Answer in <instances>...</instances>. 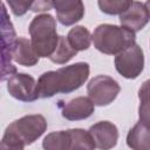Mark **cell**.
Returning <instances> with one entry per match:
<instances>
[{
    "mask_svg": "<svg viewBox=\"0 0 150 150\" xmlns=\"http://www.w3.org/2000/svg\"><path fill=\"white\" fill-rule=\"evenodd\" d=\"M7 90L9 95L22 102H33L40 97L38 82L26 73H15L7 81Z\"/></svg>",
    "mask_w": 150,
    "mask_h": 150,
    "instance_id": "52a82bcc",
    "label": "cell"
},
{
    "mask_svg": "<svg viewBox=\"0 0 150 150\" xmlns=\"http://www.w3.org/2000/svg\"><path fill=\"white\" fill-rule=\"evenodd\" d=\"M70 137L69 150H95L96 145L89 131L80 128L68 129Z\"/></svg>",
    "mask_w": 150,
    "mask_h": 150,
    "instance_id": "9a60e30c",
    "label": "cell"
},
{
    "mask_svg": "<svg viewBox=\"0 0 150 150\" xmlns=\"http://www.w3.org/2000/svg\"><path fill=\"white\" fill-rule=\"evenodd\" d=\"M59 22L63 26H71L84 15V5L81 0H56L53 1Z\"/></svg>",
    "mask_w": 150,
    "mask_h": 150,
    "instance_id": "30bf717a",
    "label": "cell"
},
{
    "mask_svg": "<svg viewBox=\"0 0 150 150\" xmlns=\"http://www.w3.org/2000/svg\"><path fill=\"white\" fill-rule=\"evenodd\" d=\"M53 8V1H33L30 11L33 12H45Z\"/></svg>",
    "mask_w": 150,
    "mask_h": 150,
    "instance_id": "7402d4cb",
    "label": "cell"
},
{
    "mask_svg": "<svg viewBox=\"0 0 150 150\" xmlns=\"http://www.w3.org/2000/svg\"><path fill=\"white\" fill-rule=\"evenodd\" d=\"M70 137L68 130H59L48 134L42 141L43 150H69Z\"/></svg>",
    "mask_w": 150,
    "mask_h": 150,
    "instance_id": "2e32d148",
    "label": "cell"
},
{
    "mask_svg": "<svg viewBox=\"0 0 150 150\" xmlns=\"http://www.w3.org/2000/svg\"><path fill=\"white\" fill-rule=\"evenodd\" d=\"M100 150L112 149L118 141V129L109 121H101L93 124L88 130Z\"/></svg>",
    "mask_w": 150,
    "mask_h": 150,
    "instance_id": "ba28073f",
    "label": "cell"
},
{
    "mask_svg": "<svg viewBox=\"0 0 150 150\" xmlns=\"http://www.w3.org/2000/svg\"><path fill=\"white\" fill-rule=\"evenodd\" d=\"M132 1L130 0H98L97 5L100 9L109 15H116L124 13Z\"/></svg>",
    "mask_w": 150,
    "mask_h": 150,
    "instance_id": "ffe728a7",
    "label": "cell"
},
{
    "mask_svg": "<svg viewBox=\"0 0 150 150\" xmlns=\"http://www.w3.org/2000/svg\"><path fill=\"white\" fill-rule=\"evenodd\" d=\"M89 64L76 62L57 70L46 71L38 80V89L41 98L53 97L55 94H69L77 90L89 77Z\"/></svg>",
    "mask_w": 150,
    "mask_h": 150,
    "instance_id": "6da1fadb",
    "label": "cell"
},
{
    "mask_svg": "<svg viewBox=\"0 0 150 150\" xmlns=\"http://www.w3.org/2000/svg\"><path fill=\"white\" fill-rule=\"evenodd\" d=\"M30 43L39 57H50L59 43L56 20L48 13L33 18L28 27Z\"/></svg>",
    "mask_w": 150,
    "mask_h": 150,
    "instance_id": "7a4b0ae2",
    "label": "cell"
},
{
    "mask_svg": "<svg viewBox=\"0 0 150 150\" xmlns=\"http://www.w3.org/2000/svg\"><path fill=\"white\" fill-rule=\"evenodd\" d=\"M8 127L12 128L23 139L26 145H30L47 130V121L40 114L26 115L19 120L13 121Z\"/></svg>",
    "mask_w": 150,
    "mask_h": 150,
    "instance_id": "8992f818",
    "label": "cell"
},
{
    "mask_svg": "<svg viewBox=\"0 0 150 150\" xmlns=\"http://www.w3.org/2000/svg\"><path fill=\"white\" fill-rule=\"evenodd\" d=\"M26 143L23 139L9 127L5 129L1 143H0V150H23Z\"/></svg>",
    "mask_w": 150,
    "mask_h": 150,
    "instance_id": "d6986e66",
    "label": "cell"
},
{
    "mask_svg": "<svg viewBox=\"0 0 150 150\" xmlns=\"http://www.w3.org/2000/svg\"><path fill=\"white\" fill-rule=\"evenodd\" d=\"M12 59L21 66L32 67L39 62L40 57L34 52L30 41L23 36H19L16 38L12 49Z\"/></svg>",
    "mask_w": 150,
    "mask_h": 150,
    "instance_id": "7c38bea8",
    "label": "cell"
},
{
    "mask_svg": "<svg viewBox=\"0 0 150 150\" xmlns=\"http://www.w3.org/2000/svg\"><path fill=\"white\" fill-rule=\"evenodd\" d=\"M67 40L70 43V46L77 50H87L90 47V43L93 41V35L84 26H75L73 27L67 35Z\"/></svg>",
    "mask_w": 150,
    "mask_h": 150,
    "instance_id": "5bb4252c",
    "label": "cell"
},
{
    "mask_svg": "<svg viewBox=\"0 0 150 150\" xmlns=\"http://www.w3.org/2000/svg\"><path fill=\"white\" fill-rule=\"evenodd\" d=\"M61 115L68 121H81L90 117L95 110L94 102L86 96L71 98L61 105Z\"/></svg>",
    "mask_w": 150,
    "mask_h": 150,
    "instance_id": "8fae6325",
    "label": "cell"
},
{
    "mask_svg": "<svg viewBox=\"0 0 150 150\" xmlns=\"http://www.w3.org/2000/svg\"><path fill=\"white\" fill-rule=\"evenodd\" d=\"M121 87L116 80L108 75H97L93 77L88 86L87 93L95 105L104 107L110 104L120 94Z\"/></svg>",
    "mask_w": 150,
    "mask_h": 150,
    "instance_id": "277c9868",
    "label": "cell"
},
{
    "mask_svg": "<svg viewBox=\"0 0 150 150\" xmlns=\"http://www.w3.org/2000/svg\"><path fill=\"white\" fill-rule=\"evenodd\" d=\"M139 107L138 117L139 122L150 127V79L144 81L138 90Z\"/></svg>",
    "mask_w": 150,
    "mask_h": 150,
    "instance_id": "e0dca14e",
    "label": "cell"
},
{
    "mask_svg": "<svg viewBox=\"0 0 150 150\" xmlns=\"http://www.w3.org/2000/svg\"><path fill=\"white\" fill-rule=\"evenodd\" d=\"M149 20L150 15L146 9L145 2L141 1H132L129 8L120 15L121 26L134 33L143 29Z\"/></svg>",
    "mask_w": 150,
    "mask_h": 150,
    "instance_id": "9c48e42d",
    "label": "cell"
},
{
    "mask_svg": "<svg viewBox=\"0 0 150 150\" xmlns=\"http://www.w3.org/2000/svg\"><path fill=\"white\" fill-rule=\"evenodd\" d=\"M145 6H146V9H148V12H149V15H150V0L145 2Z\"/></svg>",
    "mask_w": 150,
    "mask_h": 150,
    "instance_id": "603a6c76",
    "label": "cell"
},
{
    "mask_svg": "<svg viewBox=\"0 0 150 150\" xmlns=\"http://www.w3.org/2000/svg\"><path fill=\"white\" fill-rule=\"evenodd\" d=\"M115 68L123 77L134 80L141 75L144 69L143 49L135 43L115 56Z\"/></svg>",
    "mask_w": 150,
    "mask_h": 150,
    "instance_id": "5b68a950",
    "label": "cell"
},
{
    "mask_svg": "<svg viewBox=\"0 0 150 150\" xmlns=\"http://www.w3.org/2000/svg\"><path fill=\"white\" fill-rule=\"evenodd\" d=\"M76 54H77V50H75L70 46V43L68 42L66 36L61 35L59 38V43L56 46V49L53 53V55L49 57V60L57 64H64V63L69 62Z\"/></svg>",
    "mask_w": 150,
    "mask_h": 150,
    "instance_id": "ac0fdd59",
    "label": "cell"
},
{
    "mask_svg": "<svg viewBox=\"0 0 150 150\" xmlns=\"http://www.w3.org/2000/svg\"><path fill=\"white\" fill-rule=\"evenodd\" d=\"M94 47L107 55H117L136 43L134 32L110 23L98 25L93 33Z\"/></svg>",
    "mask_w": 150,
    "mask_h": 150,
    "instance_id": "3957f363",
    "label": "cell"
},
{
    "mask_svg": "<svg viewBox=\"0 0 150 150\" xmlns=\"http://www.w3.org/2000/svg\"><path fill=\"white\" fill-rule=\"evenodd\" d=\"M7 4L12 8V12L16 16L23 15L28 9L32 8L33 1H23V0H8Z\"/></svg>",
    "mask_w": 150,
    "mask_h": 150,
    "instance_id": "44dd1931",
    "label": "cell"
},
{
    "mask_svg": "<svg viewBox=\"0 0 150 150\" xmlns=\"http://www.w3.org/2000/svg\"><path fill=\"white\" fill-rule=\"evenodd\" d=\"M127 145L131 150H150V127L136 123L127 135Z\"/></svg>",
    "mask_w": 150,
    "mask_h": 150,
    "instance_id": "4fadbf2b",
    "label": "cell"
}]
</instances>
